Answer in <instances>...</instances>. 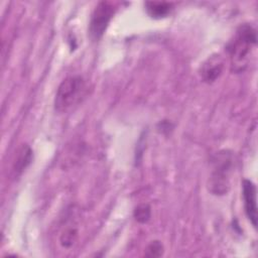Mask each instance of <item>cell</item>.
Returning <instances> with one entry per match:
<instances>
[{"mask_svg":"<svg viewBox=\"0 0 258 258\" xmlns=\"http://www.w3.org/2000/svg\"><path fill=\"white\" fill-rule=\"evenodd\" d=\"M256 42V30L250 24H243L237 29L234 38L227 45V51L235 72L244 71L247 67L251 49Z\"/></svg>","mask_w":258,"mask_h":258,"instance_id":"6da1fadb","label":"cell"},{"mask_svg":"<svg viewBox=\"0 0 258 258\" xmlns=\"http://www.w3.org/2000/svg\"><path fill=\"white\" fill-rule=\"evenodd\" d=\"M87 90V84L81 76H72L64 79L55 93V110L66 112L75 105H78L85 98Z\"/></svg>","mask_w":258,"mask_h":258,"instance_id":"7a4b0ae2","label":"cell"},{"mask_svg":"<svg viewBox=\"0 0 258 258\" xmlns=\"http://www.w3.org/2000/svg\"><path fill=\"white\" fill-rule=\"evenodd\" d=\"M114 13L115 6L111 2L102 1L96 5L89 23V34L93 40H99L103 36Z\"/></svg>","mask_w":258,"mask_h":258,"instance_id":"3957f363","label":"cell"},{"mask_svg":"<svg viewBox=\"0 0 258 258\" xmlns=\"http://www.w3.org/2000/svg\"><path fill=\"white\" fill-rule=\"evenodd\" d=\"M231 161V155L226 151L217 155L215 168L210 179V190L214 195H225L228 191Z\"/></svg>","mask_w":258,"mask_h":258,"instance_id":"277c9868","label":"cell"},{"mask_svg":"<svg viewBox=\"0 0 258 258\" xmlns=\"http://www.w3.org/2000/svg\"><path fill=\"white\" fill-rule=\"evenodd\" d=\"M256 185L249 179H244L242 183V195L246 216L254 228L257 227V203Z\"/></svg>","mask_w":258,"mask_h":258,"instance_id":"5b68a950","label":"cell"},{"mask_svg":"<svg viewBox=\"0 0 258 258\" xmlns=\"http://www.w3.org/2000/svg\"><path fill=\"white\" fill-rule=\"evenodd\" d=\"M223 60L220 55H212L202 67L201 76L207 83L215 82L223 72Z\"/></svg>","mask_w":258,"mask_h":258,"instance_id":"8992f818","label":"cell"},{"mask_svg":"<svg viewBox=\"0 0 258 258\" xmlns=\"http://www.w3.org/2000/svg\"><path fill=\"white\" fill-rule=\"evenodd\" d=\"M145 9L147 14L152 18H163L166 17L172 11V4L169 2L151 1L145 3Z\"/></svg>","mask_w":258,"mask_h":258,"instance_id":"52a82bcc","label":"cell"},{"mask_svg":"<svg viewBox=\"0 0 258 258\" xmlns=\"http://www.w3.org/2000/svg\"><path fill=\"white\" fill-rule=\"evenodd\" d=\"M32 161V150L28 145H23L16 156V159L13 164V171L15 175L22 173V171L30 164Z\"/></svg>","mask_w":258,"mask_h":258,"instance_id":"ba28073f","label":"cell"},{"mask_svg":"<svg viewBox=\"0 0 258 258\" xmlns=\"http://www.w3.org/2000/svg\"><path fill=\"white\" fill-rule=\"evenodd\" d=\"M151 208L148 204H140L134 210V218L138 223L145 224L150 220Z\"/></svg>","mask_w":258,"mask_h":258,"instance_id":"9c48e42d","label":"cell"},{"mask_svg":"<svg viewBox=\"0 0 258 258\" xmlns=\"http://www.w3.org/2000/svg\"><path fill=\"white\" fill-rule=\"evenodd\" d=\"M78 236V231L77 229L73 228V227H69L67 228L60 235V243L63 247H71Z\"/></svg>","mask_w":258,"mask_h":258,"instance_id":"30bf717a","label":"cell"},{"mask_svg":"<svg viewBox=\"0 0 258 258\" xmlns=\"http://www.w3.org/2000/svg\"><path fill=\"white\" fill-rule=\"evenodd\" d=\"M163 254V245L160 241L154 240L151 241V243L146 247L145 250V256L147 257H160Z\"/></svg>","mask_w":258,"mask_h":258,"instance_id":"8fae6325","label":"cell"}]
</instances>
